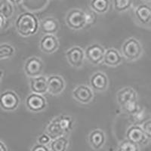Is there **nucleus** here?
Listing matches in <instances>:
<instances>
[{
    "label": "nucleus",
    "instance_id": "f257e3e1",
    "mask_svg": "<svg viewBox=\"0 0 151 151\" xmlns=\"http://www.w3.org/2000/svg\"><path fill=\"white\" fill-rule=\"evenodd\" d=\"M76 122L73 117L68 114H60L54 117L48 122L45 132L52 140L57 137L70 134L75 127Z\"/></svg>",
    "mask_w": 151,
    "mask_h": 151
},
{
    "label": "nucleus",
    "instance_id": "f03ea898",
    "mask_svg": "<svg viewBox=\"0 0 151 151\" xmlns=\"http://www.w3.org/2000/svg\"><path fill=\"white\" fill-rule=\"evenodd\" d=\"M116 98L121 110L129 116L134 114L141 107L138 104L137 91L132 86H125L119 90Z\"/></svg>",
    "mask_w": 151,
    "mask_h": 151
},
{
    "label": "nucleus",
    "instance_id": "7ed1b4c3",
    "mask_svg": "<svg viewBox=\"0 0 151 151\" xmlns=\"http://www.w3.org/2000/svg\"><path fill=\"white\" fill-rule=\"evenodd\" d=\"M14 27L20 36L24 38L30 37L38 33L40 29V21L32 12H23L16 19Z\"/></svg>",
    "mask_w": 151,
    "mask_h": 151
},
{
    "label": "nucleus",
    "instance_id": "20e7f679",
    "mask_svg": "<svg viewBox=\"0 0 151 151\" xmlns=\"http://www.w3.org/2000/svg\"><path fill=\"white\" fill-rule=\"evenodd\" d=\"M121 53L128 61H136L144 55V47L141 42L135 37H129L122 43Z\"/></svg>",
    "mask_w": 151,
    "mask_h": 151
},
{
    "label": "nucleus",
    "instance_id": "39448f33",
    "mask_svg": "<svg viewBox=\"0 0 151 151\" xmlns=\"http://www.w3.org/2000/svg\"><path fill=\"white\" fill-rule=\"evenodd\" d=\"M65 22L73 30H80L88 25L87 12L79 9H71L66 15Z\"/></svg>",
    "mask_w": 151,
    "mask_h": 151
},
{
    "label": "nucleus",
    "instance_id": "423d86ee",
    "mask_svg": "<svg viewBox=\"0 0 151 151\" xmlns=\"http://www.w3.org/2000/svg\"><path fill=\"white\" fill-rule=\"evenodd\" d=\"M84 51L86 60L89 64L98 66L103 63L106 49L100 43H91L85 48Z\"/></svg>",
    "mask_w": 151,
    "mask_h": 151
},
{
    "label": "nucleus",
    "instance_id": "0eeeda50",
    "mask_svg": "<svg viewBox=\"0 0 151 151\" xmlns=\"http://www.w3.org/2000/svg\"><path fill=\"white\" fill-rule=\"evenodd\" d=\"M45 70V63L40 57L31 56L24 63V73L29 78H34L42 75Z\"/></svg>",
    "mask_w": 151,
    "mask_h": 151
},
{
    "label": "nucleus",
    "instance_id": "6e6552de",
    "mask_svg": "<svg viewBox=\"0 0 151 151\" xmlns=\"http://www.w3.org/2000/svg\"><path fill=\"white\" fill-rule=\"evenodd\" d=\"M25 106L28 111L39 113L46 110L48 102L44 95L31 92L25 99Z\"/></svg>",
    "mask_w": 151,
    "mask_h": 151
},
{
    "label": "nucleus",
    "instance_id": "1a4fd4ad",
    "mask_svg": "<svg viewBox=\"0 0 151 151\" xmlns=\"http://www.w3.org/2000/svg\"><path fill=\"white\" fill-rule=\"evenodd\" d=\"M21 99L14 91L7 90L0 94V108L6 112L15 111L20 106Z\"/></svg>",
    "mask_w": 151,
    "mask_h": 151
},
{
    "label": "nucleus",
    "instance_id": "9d476101",
    "mask_svg": "<svg viewBox=\"0 0 151 151\" xmlns=\"http://www.w3.org/2000/svg\"><path fill=\"white\" fill-rule=\"evenodd\" d=\"M125 137L126 139L136 144L140 147L147 146L150 141L147 137L141 125L136 124H133L128 128L125 132Z\"/></svg>",
    "mask_w": 151,
    "mask_h": 151
},
{
    "label": "nucleus",
    "instance_id": "9b49d317",
    "mask_svg": "<svg viewBox=\"0 0 151 151\" xmlns=\"http://www.w3.org/2000/svg\"><path fill=\"white\" fill-rule=\"evenodd\" d=\"M65 56L68 64L72 67L80 69L84 65L86 60L85 51L79 45H74L68 48L65 52Z\"/></svg>",
    "mask_w": 151,
    "mask_h": 151
},
{
    "label": "nucleus",
    "instance_id": "f8f14e48",
    "mask_svg": "<svg viewBox=\"0 0 151 151\" xmlns=\"http://www.w3.org/2000/svg\"><path fill=\"white\" fill-rule=\"evenodd\" d=\"M72 97L76 101L82 104L91 103L94 98V91L86 84L77 85L72 91Z\"/></svg>",
    "mask_w": 151,
    "mask_h": 151
},
{
    "label": "nucleus",
    "instance_id": "ddd939ff",
    "mask_svg": "<svg viewBox=\"0 0 151 151\" xmlns=\"http://www.w3.org/2000/svg\"><path fill=\"white\" fill-rule=\"evenodd\" d=\"M60 47L58 38L55 35L45 34L41 37L39 42V48L42 53L52 55L56 52Z\"/></svg>",
    "mask_w": 151,
    "mask_h": 151
},
{
    "label": "nucleus",
    "instance_id": "4468645a",
    "mask_svg": "<svg viewBox=\"0 0 151 151\" xmlns=\"http://www.w3.org/2000/svg\"><path fill=\"white\" fill-rule=\"evenodd\" d=\"M48 93L53 96H58L64 92L66 88V82L61 76L52 74L47 77Z\"/></svg>",
    "mask_w": 151,
    "mask_h": 151
},
{
    "label": "nucleus",
    "instance_id": "2eb2a0df",
    "mask_svg": "<svg viewBox=\"0 0 151 151\" xmlns=\"http://www.w3.org/2000/svg\"><path fill=\"white\" fill-rule=\"evenodd\" d=\"M90 87L94 91L102 93L107 90L109 86V79L105 73L97 71L90 77Z\"/></svg>",
    "mask_w": 151,
    "mask_h": 151
},
{
    "label": "nucleus",
    "instance_id": "dca6fc26",
    "mask_svg": "<svg viewBox=\"0 0 151 151\" xmlns=\"http://www.w3.org/2000/svg\"><path fill=\"white\" fill-rule=\"evenodd\" d=\"M87 141L93 150H100L106 142V133L101 129H94L88 134Z\"/></svg>",
    "mask_w": 151,
    "mask_h": 151
},
{
    "label": "nucleus",
    "instance_id": "f3484780",
    "mask_svg": "<svg viewBox=\"0 0 151 151\" xmlns=\"http://www.w3.org/2000/svg\"><path fill=\"white\" fill-rule=\"evenodd\" d=\"M134 18L138 24L146 26L151 22V6L147 4H141L134 9Z\"/></svg>",
    "mask_w": 151,
    "mask_h": 151
},
{
    "label": "nucleus",
    "instance_id": "a211bd4d",
    "mask_svg": "<svg viewBox=\"0 0 151 151\" xmlns=\"http://www.w3.org/2000/svg\"><path fill=\"white\" fill-rule=\"evenodd\" d=\"M123 58L122 53L118 49L115 48H109L105 51L103 64L110 67H118L122 63Z\"/></svg>",
    "mask_w": 151,
    "mask_h": 151
},
{
    "label": "nucleus",
    "instance_id": "6ab92c4d",
    "mask_svg": "<svg viewBox=\"0 0 151 151\" xmlns=\"http://www.w3.org/2000/svg\"><path fill=\"white\" fill-rule=\"evenodd\" d=\"M29 89L31 92L38 94H43L48 93V84L47 77L41 75L34 78H29Z\"/></svg>",
    "mask_w": 151,
    "mask_h": 151
},
{
    "label": "nucleus",
    "instance_id": "aec40b11",
    "mask_svg": "<svg viewBox=\"0 0 151 151\" xmlns=\"http://www.w3.org/2000/svg\"><path fill=\"white\" fill-rule=\"evenodd\" d=\"M40 29L44 35H55L60 29V24L55 17H47L40 22Z\"/></svg>",
    "mask_w": 151,
    "mask_h": 151
},
{
    "label": "nucleus",
    "instance_id": "412c9836",
    "mask_svg": "<svg viewBox=\"0 0 151 151\" xmlns=\"http://www.w3.org/2000/svg\"><path fill=\"white\" fill-rule=\"evenodd\" d=\"M70 147V141L67 135L61 136L52 140L48 145L51 151H67Z\"/></svg>",
    "mask_w": 151,
    "mask_h": 151
},
{
    "label": "nucleus",
    "instance_id": "4be33fe9",
    "mask_svg": "<svg viewBox=\"0 0 151 151\" xmlns=\"http://www.w3.org/2000/svg\"><path fill=\"white\" fill-rule=\"evenodd\" d=\"M90 8L98 14H106L110 9V0H91Z\"/></svg>",
    "mask_w": 151,
    "mask_h": 151
},
{
    "label": "nucleus",
    "instance_id": "5701e85b",
    "mask_svg": "<svg viewBox=\"0 0 151 151\" xmlns=\"http://www.w3.org/2000/svg\"><path fill=\"white\" fill-rule=\"evenodd\" d=\"M14 14L13 4L9 0H1L0 1V14L5 19H9L12 17Z\"/></svg>",
    "mask_w": 151,
    "mask_h": 151
},
{
    "label": "nucleus",
    "instance_id": "b1692460",
    "mask_svg": "<svg viewBox=\"0 0 151 151\" xmlns=\"http://www.w3.org/2000/svg\"><path fill=\"white\" fill-rule=\"evenodd\" d=\"M15 54V48L9 43L0 44V60L11 58Z\"/></svg>",
    "mask_w": 151,
    "mask_h": 151
},
{
    "label": "nucleus",
    "instance_id": "393cba45",
    "mask_svg": "<svg viewBox=\"0 0 151 151\" xmlns=\"http://www.w3.org/2000/svg\"><path fill=\"white\" fill-rule=\"evenodd\" d=\"M113 9L116 12L122 13L132 8L133 0H113Z\"/></svg>",
    "mask_w": 151,
    "mask_h": 151
},
{
    "label": "nucleus",
    "instance_id": "a878e982",
    "mask_svg": "<svg viewBox=\"0 0 151 151\" xmlns=\"http://www.w3.org/2000/svg\"><path fill=\"white\" fill-rule=\"evenodd\" d=\"M140 148L138 145L125 138L119 144L117 151H141Z\"/></svg>",
    "mask_w": 151,
    "mask_h": 151
},
{
    "label": "nucleus",
    "instance_id": "bb28decb",
    "mask_svg": "<svg viewBox=\"0 0 151 151\" xmlns=\"http://www.w3.org/2000/svg\"><path fill=\"white\" fill-rule=\"evenodd\" d=\"M130 116H132L133 122H136V123H137V122H141V124H142L144 122V119L145 118V110L140 107L138 111L136 112L134 114Z\"/></svg>",
    "mask_w": 151,
    "mask_h": 151
},
{
    "label": "nucleus",
    "instance_id": "cd10ccee",
    "mask_svg": "<svg viewBox=\"0 0 151 151\" xmlns=\"http://www.w3.org/2000/svg\"><path fill=\"white\" fill-rule=\"evenodd\" d=\"M51 141H52V138L45 132H43L41 134H40L37 137V139H36L37 144H41V145H45V146H48Z\"/></svg>",
    "mask_w": 151,
    "mask_h": 151
},
{
    "label": "nucleus",
    "instance_id": "c85d7f7f",
    "mask_svg": "<svg viewBox=\"0 0 151 151\" xmlns=\"http://www.w3.org/2000/svg\"><path fill=\"white\" fill-rule=\"evenodd\" d=\"M141 128H142L143 131L144 132L145 134H146L147 137L150 141H151V119H147L146 121H144L142 124L141 125Z\"/></svg>",
    "mask_w": 151,
    "mask_h": 151
},
{
    "label": "nucleus",
    "instance_id": "c756f323",
    "mask_svg": "<svg viewBox=\"0 0 151 151\" xmlns=\"http://www.w3.org/2000/svg\"><path fill=\"white\" fill-rule=\"evenodd\" d=\"M30 151H51L48 146H45V145H41L36 143L31 147Z\"/></svg>",
    "mask_w": 151,
    "mask_h": 151
},
{
    "label": "nucleus",
    "instance_id": "7c9ffc66",
    "mask_svg": "<svg viewBox=\"0 0 151 151\" xmlns=\"http://www.w3.org/2000/svg\"><path fill=\"white\" fill-rule=\"evenodd\" d=\"M0 151H8L7 147L2 141H0Z\"/></svg>",
    "mask_w": 151,
    "mask_h": 151
},
{
    "label": "nucleus",
    "instance_id": "2f4dec72",
    "mask_svg": "<svg viewBox=\"0 0 151 151\" xmlns=\"http://www.w3.org/2000/svg\"><path fill=\"white\" fill-rule=\"evenodd\" d=\"M5 20H6V19H5L3 16H2L0 14V29L3 27L4 25H5Z\"/></svg>",
    "mask_w": 151,
    "mask_h": 151
},
{
    "label": "nucleus",
    "instance_id": "473e14b6",
    "mask_svg": "<svg viewBox=\"0 0 151 151\" xmlns=\"http://www.w3.org/2000/svg\"><path fill=\"white\" fill-rule=\"evenodd\" d=\"M9 1L12 4H14V5H17V4H19V3H21V2H22L24 0H9Z\"/></svg>",
    "mask_w": 151,
    "mask_h": 151
},
{
    "label": "nucleus",
    "instance_id": "72a5a7b5",
    "mask_svg": "<svg viewBox=\"0 0 151 151\" xmlns=\"http://www.w3.org/2000/svg\"><path fill=\"white\" fill-rule=\"evenodd\" d=\"M145 2H151V0H143Z\"/></svg>",
    "mask_w": 151,
    "mask_h": 151
},
{
    "label": "nucleus",
    "instance_id": "f704fd0d",
    "mask_svg": "<svg viewBox=\"0 0 151 151\" xmlns=\"http://www.w3.org/2000/svg\"><path fill=\"white\" fill-rule=\"evenodd\" d=\"M0 80H1V79H0Z\"/></svg>",
    "mask_w": 151,
    "mask_h": 151
}]
</instances>
